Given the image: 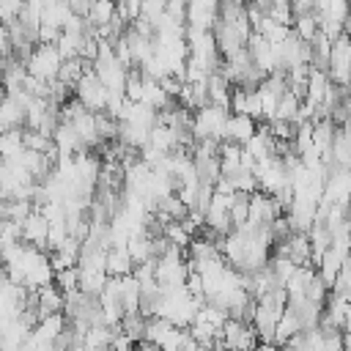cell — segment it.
<instances>
[{
    "mask_svg": "<svg viewBox=\"0 0 351 351\" xmlns=\"http://www.w3.org/2000/svg\"><path fill=\"white\" fill-rule=\"evenodd\" d=\"M0 261H3V269H5V277L25 288V291H41L47 285L55 282V269H52V261L44 250L38 247H30L25 241L14 244L11 250L0 252Z\"/></svg>",
    "mask_w": 351,
    "mask_h": 351,
    "instance_id": "cell-1",
    "label": "cell"
},
{
    "mask_svg": "<svg viewBox=\"0 0 351 351\" xmlns=\"http://www.w3.org/2000/svg\"><path fill=\"white\" fill-rule=\"evenodd\" d=\"M228 115H230V110H222V107H214V104L197 107L192 112V137H195V143H200V140L222 143L225 140Z\"/></svg>",
    "mask_w": 351,
    "mask_h": 351,
    "instance_id": "cell-2",
    "label": "cell"
},
{
    "mask_svg": "<svg viewBox=\"0 0 351 351\" xmlns=\"http://www.w3.org/2000/svg\"><path fill=\"white\" fill-rule=\"evenodd\" d=\"M60 66H63V58H60V52H58L55 44H36L33 52L25 58L27 74H30L33 80H38V82H52V80H58Z\"/></svg>",
    "mask_w": 351,
    "mask_h": 351,
    "instance_id": "cell-3",
    "label": "cell"
},
{
    "mask_svg": "<svg viewBox=\"0 0 351 351\" xmlns=\"http://www.w3.org/2000/svg\"><path fill=\"white\" fill-rule=\"evenodd\" d=\"M326 77H329L332 85L351 90V38L348 36H340V38L332 41Z\"/></svg>",
    "mask_w": 351,
    "mask_h": 351,
    "instance_id": "cell-4",
    "label": "cell"
},
{
    "mask_svg": "<svg viewBox=\"0 0 351 351\" xmlns=\"http://www.w3.org/2000/svg\"><path fill=\"white\" fill-rule=\"evenodd\" d=\"M222 351H252L261 340H258V332L252 324L247 321H236V318H228L222 332H219V340Z\"/></svg>",
    "mask_w": 351,
    "mask_h": 351,
    "instance_id": "cell-5",
    "label": "cell"
},
{
    "mask_svg": "<svg viewBox=\"0 0 351 351\" xmlns=\"http://www.w3.org/2000/svg\"><path fill=\"white\" fill-rule=\"evenodd\" d=\"M74 99L90 110V112H107V88L99 82V77L93 74V69H88L77 85H74Z\"/></svg>",
    "mask_w": 351,
    "mask_h": 351,
    "instance_id": "cell-6",
    "label": "cell"
},
{
    "mask_svg": "<svg viewBox=\"0 0 351 351\" xmlns=\"http://www.w3.org/2000/svg\"><path fill=\"white\" fill-rule=\"evenodd\" d=\"M247 203H250V208H247V222H250V225L269 228L277 217H282V214H285V211L277 206V200H274L271 195L261 192V189H255V192L247 197Z\"/></svg>",
    "mask_w": 351,
    "mask_h": 351,
    "instance_id": "cell-7",
    "label": "cell"
},
{
    "mask_svg": "<svg viewBox=\"0 0 351 351\" xmlns=\"http://www.w3.org/2000/svg\"><path fill=\"white\" fill-rule=\"evenodd\" d=\"M277 255L291 258L296 266H313L310 239H307V233H299V230H291L282 241H277Z\"/></svg>",
    "mask_w": 351,
    "mask_h": 351,
    "instance_id": "cell-8",
    "label": "cell"
},
{
    "mask_svg": "<svg viewBox=\"0 0 351 351\" xmlns=\"http://www.w3.org/2000/svg\"><path fill=\"white\" fill-rule=\"evenodd\" d=\"M19 233H22V241H25V244L44 250V247H47V236H49V222H47V217H44L38 208H33V211L22 219Z\"/></svg>",
    "mask_w": 351,
    "mask_h": 351,
    "instance_id": "cell-9",
    "label": "cell"
},
{
    "mask_svg": "<svg viewBox=\"0 0 351 351\" xmlns=\"http://www.w3.org/2000/svg\"><path fill=\"white\" fill-rule=\"evenodd\" d=\"M277 140L269 134V129H266V123L263 126H258V132L241 145L244 151H247V156L252 159V162H263V159H269V156H277Z\"/></svg>",
    "mask_w": 351,
    "mask_h": 351,
    "instance_id": "cell-10",
    "label": "cell"
},
{
    "mask_svg": "<svg viewBox=\"0 0 351 351\" xmlns=\"http://www.w3.org/2000/svg\"><path fill=\"white\" fill-rule=\"evenodd\" d=\"M63 302H66L63 291L52 282V285H47V288H41V291H36L33 310H36V315H38V318H44V315H55V313H63Z\"/></svg>",
    "mask_w": 351,
    "mask_h": 351,
    "instance_id": "cell-11",
    "label": "cell"
},
{
    "mask_svg": "<svg viewBox=\"0 0 351 351\" xmlns=\"http://www.w3.org/2000/svg\"><path fill=\"white\" fill-rule=\"evenodd\" d=\"M255 132H258V121H252L250 115H236V112L228 115V126H225V140L228 143L244 145Z\"/></svg>",
    "mask_w": 351,
    "mask_h": 351,
    "instance_id": "cell-12",
    "label": "cell"
},
{
    "mask_svg": "<svg viewBox=\"0 0 351 351\" xmlns=\"http://www.w3.org/2000/svg\"><path fill=\"white\" fill-rule=\"evenodd\" d=\"M115 332H118V326H107V324H96V326H88V329L82 332V340H80V346H82L85 351H110Z\"/></svg>",
    "mask_w": 351,
    "mask_h": 351,
    "instance_id": "cell-13",
    "label": "cell"
},
{
    "mask_svg": "<svg viewBox=\"0 0 351 351\" xmlns=\"http://www.w3.org/2000/svg\"><path fill=\"white\" fill-rule=\"evenodd\" d=\"M25 140H22V129L16 132H0V159L5 165H19L25 156Z\"/></svg>",
    "mask_w": 351,
    "mask_h": 351,
    "instance_id": "cell-14",
    "label": "cell"
},
{
    "mask_svg": "<svg viewBox=\"0 0 351 351\" xmlns=\"http://www.w3.org/2000/svg\"><path fill=\"white\" fill-rule=\"evenodd\" d=\"M104 269H107V277H126V274H132L134 263H132L126 247H110L107 258H104Z\"/></svg>",
    "mask_w": 351,
    "mask_h": 351,
    "instance_id": "cell-15",
    "label": "cell"
},
{
    "mask_svg": "<svg viewBox=\"0 0 351 351\" xmlns=\"http://www.w3.org/2000/svg\"><path fill=\"white\" fill-rule=\"evenodd\" d=\"M324 329L321 326H313V329H302L299 335H293L285 346L291 351H324Z\"/></svg>",
    "mask_w": 351,
    "mask_h": 351,
    "instance_id": "cell-16",
    "label": "cell"
},
{
    "mask_svg": "<svg viewBox=\"0 0 351 351\" xmlns=\"http://www.w3.org/2000/svg\"><path fill=\"white\" fill-rule=\"evenodd\" d=\"M115 0H90V8H88V25H93L96 30L99 27H107L112 19H115Z\"/></svg>",
    "mask_w": 351,
    "mask_h": 351,
    "instance_id": "cell-17",
    "label": "cell"
},
{
    "mask_svg": "<svg viewBox=\"0 0 351 351\" xmlns=\"http://www.w3.org/2000/svg\"><path fill=\"white\" fill-rule=\"evenodd\" d=\"M302 332V326H299V321H296V315L291 313V310H285L282 315H280V321H277V326H274V346L280 348V346H285L293 335H299Z\"/></svg>",
    "mask_w": 351,
    "mask_h": 351,
    "instance_id": "cell-18",
    "label": "cell"
},
{
    "mask_svg": "<svg viewBox=\"0 0 351 351\" xmlns=\"http://www.w3.org/2000/svg\"><path fill=\"white\" fill-rule=\"evenodd\" d=\"M299 107H302V101L291 93V90H285L282 96H280V101H277V112H274V121H285V123H299Z\"/></svg>",
    "mask_w": 351,
    "mask_h": 351,
    "instance_id": "cell-19",
    "label": "cell"
},
{
    "mask_svg": "<svg viewBox=\"0 0 351 351\" xmlns=\"http://www.w3.org/2000/svg\"><path fill=\"white\" fill-rule=\"evenodd\" d=\"M266 16L277 25H291L293 22V8L291 0H271V5L266 8Z\"/></svg>",
    "mask_w": 351,
    "mask_h": 351,
    "instance_id": "cell-20",
    "label": "cell"
},
{
    "mask_svg": "<svg viewBox=\"0 0 351 351\" xmlns=\"http://www.w3.org/2000/svg\"><path fill=\"white\" fill-rule=\"evenodd\" d=\"M11 52V36H8V25L0 22V55L5 58Z\"/></svg>",
    "mask_w": 351,
    "mask_h": 351,
    "instance_id": "cell-21",
    "label": "cell"
},
{
    "mask_svg": "<svg viewBox=\"0 0 351 351\" xmlns=\"http://www.w3.org/2000/svg\"><path fill=\"white\" fill-rule=\"evenodd\" d=\"M252 351H277V346L274 343H258Z\"/></svg>",
    "mask_w": 351,
    "mask_h": 351,
    "instance_id": "cell-22",
    "label": "cell"
},
{
    "mask_svg": "<svg viewBox=\"0 0 351 351\" xmlns=\"http://www.w3.org/2000/svg\"><path fill=\"white\" fill-rule=\"evenodd\" d=\"M3 96H5V88H3V82H0V99H3Z\"/></svg>",
    "mask_w": 351,
    "mask_h": 351,
    "instance_id": "cell-23",
    "label": "cell"
},
{
    "mask_svg": "<svg viewBox=\"0 0 351 351\" xmlns=\"http://www.w3.org/2000/svg\"><path fill=\"white\" fill-rule=\"evenodd\" d=\"M277 351H291V348H288V346H280V348H277Z\"/></svg>",
    "mask_w": 351,
    "mask_h": 351,
    "instance_id": "cell-24",
    "label": "cell"
},
{
    "mask_svg": "<svg viewBox=\"0 0 351 351\" xmlns=\"http://www.w3.org/2000/svg\"><path fill=\"white\" fill-rule=\"evenodd\" d=\"M348 222H351V200H348Z\"/></svg>",
    "mask_w": 351,
    "mask_h": 351,
    "instance_id": "cell-25",
    "label": "cell"
}]
</instances>
